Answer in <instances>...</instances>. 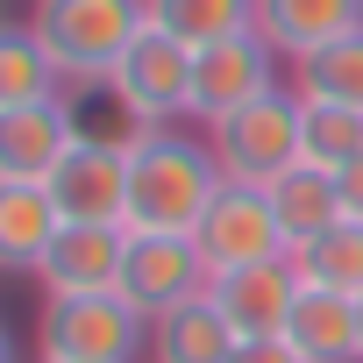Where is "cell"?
<instances>
[{
	"label": "cell",
	"mask_w": 363,
	"mask_h": 363,
	"mask_svg": "<svg viewBox=\"0 0 363 363\" xmlns=\"http://www.w3.org/2000/svg\"><path fill=\"white\" fill-rule=\"evenodd\" d=\"M221 186L228 178H221L207 135L150 128L128 150V214H121V228L128 235H193Z\"/></svg>",
	"instance_id": "cell-1"
},
{
	"label": "cell",
	"mask_w": 363,
	"mask_h": 363,
	"mask_svg": "<svg viewBox=\"0 0 363 363\" xmlns=\"http://www.w3.org/2000/svg\"><path fill=\"white\" fill-rule=\"evenodd\" d=\"M29 29L43 36L65 93H93L150 29V0H36Z\"/></svg>",
	"instance_id": "cell-2"
},
{
	"label": "cell",
	"mask_w": 363,
	"mask_h": 363,
	"mask_svg": "<svg viewBox=\"0 0 363 363\" xmlns=\"http://www.w3.org/2000/svg\"><path fill=\"white\" fill-rule=\"evenodd\" d=\"M150 349V320L121 292H65L36 313V363H135Z\"/></svg>",
	"instance_id": "cell-3"
},
{
	"label": "cell",
	"mask_w": 363,
	"mask_h": 363,
	"mask_svg": "<svg viewBox=\"0 0 363 363\" xmlns=\"http://www.w3.org/2000/svg\"><path fill=\"white\" fill-rule=\"evenodd\" d=\"M207 150H214L221 178H235V186H271L278 171L306 164V150H299V93L271 86L264 100L235 107L228 121L207 128Z\"/></svg>",
	"instance_id": "cell-4"
},
{
	"label": "cell",
	"mask_w": 363,
	"mask_h": 363,
	"mask_svg": "<svg viewBox=\"0 0 363 363\" xmlns=\"http://www.w3.org/2000/svg\"><path fill=\"white\" fill-rule=\"evenodd\" d=\"M107 93L135 114V128H178L193 121V50L164 36V29H143L135 50L114 65Z\"/></svg>",
	"instance_id": "cell-5"
},
{
	"label": "cell",
	"mask_w": 363,
	"mask_h": 363,
	"mask_svg": "<svg viewBox=\"0 0 363 363\" xmlns=\"http://www.w3.org/2000/svg\"><path fill=\"white\" fill-rule=\"evenodd\" d=\"M214 285L207 257L193 235H128V257H121V299L143 313V320H164L171 306H186Z\"/></svg>",
	"instance_id": "cell-6"
},
{
	"label": "cell",
	"mask_w": 363,
	"mask_h": 363,
	"mask_svg": "<svg viewBox=\"0 0 363 363\" xmlns=\"http://www.w3.org/2000/svg\"><path fill=\"white\" fill-rule=\"evenodd\" d=\"M193 242H200V257H207V271L221 278V271H242V264H278V257H292L285 250V228H278V214H271V200H264V186H228L214 193V207H207V221L193 228Z\"/></svg>",
	"instance_id": "cell-7"
},
{
	"label": "cell",
	"mask_w": 363,
	"mask_h": 363,
	"mask_svg": "<svg viewBox=\"0 0 363 363\" xmlns=\"http://www.w3.org/2000/svg\"><path fill=\"white\" fill-rule=\"evenodd\" d=\"M278 50L250 29V36H228V43H207V50H193V121L200 128H214V121H228L235 107H250V100H264L271 86H285L278 79Z\"/></svg>",
	"instance_id": "cell-8"
},
{
	"label": "cell",
	"mask_w": 363,
	"mask_h": 363,
	"mask_svg": "<svg viewBox=\"0 0 363 363\" xmlns=\"http://www.w3.org/2000/svg\"><path fill=\"white\" fill-rule=\"evenodd\" d=\"M72 143H79L72 93L0 107V186H50V171L65 164Z\"/></svg>",
	"instance_id": "cell-9"
},
{
	"label": "cell",
	"mask_w": 363,
	"mask_h": 363,
	"mask_svg": "<svg viewBox=\"0 0 363 363\" xmlns=\"http://www.w3.org/2000/svg\"><path fill=\"white\" fill-rule=\"evenodd\" d=\"M50 200H57L65 221H107V228H121V214H128V150L79 135L65 150V164L50 171Z\"/></svg>",
	"instance_id": "cell-10"
},
{
	"label": "cell",
	"mask_w": 363,
	"mask_h": 363,
	"mask_svg": "<svg viewBox=\"0 0 363 363\" xmlns=\"http://www.w3.org/2000/svg\"><path fill=\"white\" fill-rule=\"evenodd\" d=\"M121 257H128V228H107V221H65L50 257L36 264V285L43 299H65V292H114L121 285Z\"/></svg>",
	"instance_id": "cell-11"
},
{
	"label": "cell",
	"mask_w": 363,
	"mask_h": 363,
	"mask_svg": "<svg viewBox=\"0 0 363 363\" xmlns=\"http://www.w3.org/2000/svg\"><path fill=\"white\" fill-rule=\"evenodd\" d=\"M207 299L228 313V328H235L242 342L285 335V320H292V306H299V271H292V257H278V264H242V271H221V278L207 285Z\"/></svg>",
	"instance_id": "cell-12"
},
{
	"label": "cell",
	"mask_w": 363,
	"mask_h": 363,
	"mask_svg": "<svg viewBox=\"0 0 363 363\" xmlns=\"http://www.w3.org/2000/svg\"><path fill=\"white\" fill-rule=\"evenodd\" d=\"M356 29H363V0H257V36L285 65H299V57H313Z\"/></svg>",
	"instance_id": "cell-13"
},
{
	"label": "cell",
	"mask_w": 363,
	"mask_h": 363,
	"mask_svg": "<svg viewBox=\"0 0 363 363\" xmlns=\"http://www.w3.org/2000/svg\"><path fill=\"white\" fill-rule=\"evenodd\" d=\"M285 342H292L306 363H363L356 299H349V292L299 285V306H292V320H285Z\"/></svg>",
	"instance_id": "cell-14"
},
{
	"label": "cell",
	"mask_w": 363,
	"mask_h": 363,
	"mask_svg": "<svg viewBox=\"0 0 363 363\" xmlns=\"http://www.w3.org/2000/svg\"><path fill=\"white\" fill-rule=\"evenodd\" d=\"M57 228H65V214H57L50 186H0V271L36 278Z\"/></svg>",
	"instance_id": "cell-15"
},
{
	"label": "cell",
	"mask_w": 363,
	"mask_h": 363,
	"mask_svg": "<svg viewBox=\"0 0 363 363\" xmlns=\"http://www.w3.org/2000/svg\"><path fill=\"white\" fill-rule=\"evenodd\" d=\"M264 200H271V214H278V228H285V250L313 242V235L335 228V221H349V207H342V193H335V171H320V164L278 171L271 186H264Z\"/></svg>",
	"instance_id": "cell-16"
},
{
	"label": "cell",
	"mask_w": 363,
	"mask_h": 363,
	"mask_svg": "<svg viewBox=\"0 0 363 363\" xmlns=\"http://www.w3.org/2000/svg\"><path fill=\"white\" fill-rule=\"evenodd\" d=\"M235 328H228V313L200 292V299H186V306H171L164 320H150V363H228L235 356Z\"/></svg>",
	"instance_id": "cell-17"
},
{
	"label": "cell",
	"mask_w": 363,
	"mask_h": 363,
	"mask_svg": "<svg viewBox=\"0 0 363 363\" xmlns=\"http://www.w3.org/2000/svg\"><path fill=\"white\" fill-rule=\"evenodd\" d=\"M150 29L178 36L186 50H207L257 29V0H150Z\"/></svg>",
	"instance_id": "cell-18"
},
{
	"label": "cell",
	"mask_w": 363,
	"mask_h": 363,
	"mask_svg": "<svg viewBox=\"0 0 363 363\" xmlns=\"http://www.w3.org/2000/svg\"><path fill=\"white\" fill-rule=\"evenodd\" d=\"M292 271H299V285H320V292H349V299H363V221L349 214V221L320 228L313 242H299V250H292Z\"/></svg>",
	"instance_id": "cell-19"
},
{
	"label": "cell",
	"mask_w": 363,
	"mask_h": 363,
	"mask_svg": "<svg viewBox=\"0 0 363 363\" xmlns=\"http://www.w3.org/2000/svg\"><path fill=\"white\" fill-rule=\"evenodd\" d=\"M65 79L43 50V36L29 22H0V107H22V100H57Z\"/></svg>",
	"instance_id": "cell-20"
},
{
	"label": "cell",
	"mask_w": 363,
	"mask_h": 363,
	"mask_svg": "<svg viewBox=\"0 0 363 363\" xmlns=\"http://www.w3.org/2000/svg\"><path fill=\"white\" fill-rule=\"evenodd\" d=\"M292 79V93L299 100H335V107H363V29L356 36H335L328 50H313V57H299V65H285Z\"/></svg>",
	"instance_id": "cell-21"
},
{
	"label": "cell",
	"mask_w": 363,
	"mask_h": 363,
	"mask_svg": "<svg viewBox=\"0 0 363 363\" xmlns=\"http://www.w3.org/2000/svg\"><path fill=\"white\" fill-rule=\"evenodd\" d=\"M299 150L320 171H342L349 157H363V107H335V100H299Z\"/></svg>",
	"instance_id": "cell-22"
},
{
	"label": "cell",
	"mask_w": 363,
	"mask_h": 363,
	"mask_svg": "<svg viewBox=\"0 0 363 363\" xmlns=\"http://www.w3.org/2000/svg\"><path fill=\"white\" fill-rule=\"evenodd\" d=\"M228 363H306L285 335H257V342H235V356Z\"/></svg>",
	"instance_id": "cell-23"
},
{
	"label": "cell",
	"mask_w": 363,
	"mask_h": 363,
	"mask_svg": "<svg viewBox=\"0 0 363 363\" xmlns=\"http://www.w3.org/2000/svg\"><path fill=\"white\" fill-rule=\"evenodd\" d=\"M335 193H342V207L363 221V157H349V164L335 171Z\"/></svg>",
	"instance_id": "cell-24"
},
{
	"label": "cell",
	"mask_w": 363,
	"mask_h": 363,
	"mask_svg": "<svg viewBox=\"0 0 363 363\" xmlns=\"http://www.w3.org/2000/svg\"><path fill=\"white\" fill-rule=\"evenodd\" d=\"M0 363H22V349H15V335L0 328Z\"/></svg>",
	"instance_id": "cell-25"
},
{
	"label": "cell",
	"mask_w": 363,
	"mask_h": 363,
	"mask_svg": "<svg viewBox=\"0 0 363 363\" xmlns=\"http://www.w3.org/2000/svg\"><path fill=\"white\" fill-rule=\"evenodd\" d=\"M356 328H363V299H356Z\"/></svg>",
	"instance_id": "cell-26"
}]
</instances>
